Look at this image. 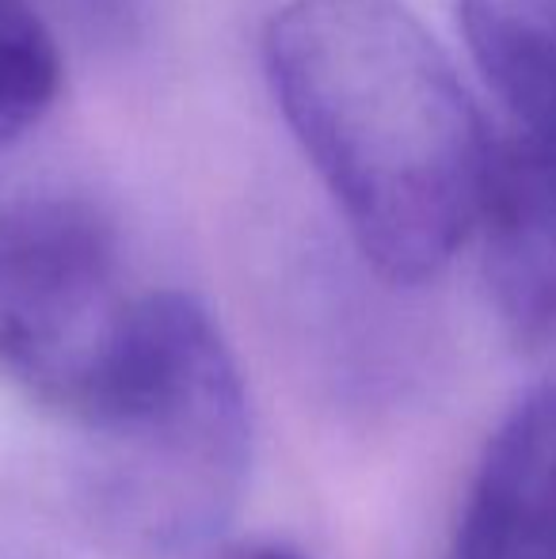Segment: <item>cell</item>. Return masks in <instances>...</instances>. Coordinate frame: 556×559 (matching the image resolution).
Masks as SVG:
<instances>
[{
  "instance_id": "7a4b0ae2",
  "label": "cell",
  "mask_w": 556,
  "mask_h": 559,
  "mask_svg": "<svg viewBox=\"0 0 556 559\" xmlns=\"http://www.w3.org/2000/svg\"><path fill=\"white\" fill-rule=\"evenodd\" d=\"M84 499L130 559H194L233 522L252 464L240 369L187 294H145L127 377L84 423Z\"/></svg>"
},
{
  "instance_id": "277c9868",
  "label": "cell",
  "mask_w": 556,
  "mask_h": 559,
  "mask_svg": "<svg viewBox=\"0 0 556 559\" xmlns=\"http://www.w3.org/2000/svg\"><path fill=\"white\" fill-rule=\"evenodd\" d=\"M473 233L507 332L527 346L556 335V138L519 130L492 145Z\"/></svg>"
},
{
  "instance_id": "5b68a950",
  "label": "cell",
  "mask_w": 556,
  "mask_h": 559,
  "mask_svg": "<svg viewBox=\"0 0 556 559\" xmlns=\"http://www.w3.org/2000/svg\"><path fill=\"white\" fill-rule=\"evenodd\" d=\"M450 559H556V384L530 392L492 435Z\"/></svg>"
},
{
  "instance_id": "8992f818",
  "label": "cell",
  "mask_w": 556,
  "mask_h": 559,
  "mask_svg": "<svg viewBox=\"0 0 556 559\" xmlns=\"http://www.w3.org/2000/svg\"><path fill=\"white\" fill-rule=\"evenodd\" d=\"M484 81L527 133L556 138V0H461Z\"/></svg>"
},
{
  "instance_id": "ba28073f",
  "label": "cell",
  "mask_w": 556,
  "mask_h": 559,
  "mask_svg": "<svg viewBox=\"0 0 556 559\" xmlns=\"http://www.w3.org/2000/svg\"><path fill=\"white\" fill-rule=\"evenodd\" d=\"M225 559H305V556L294 552V548H286V545H248V548L229 552Z\"/></svg>"
},
{
  "instance_id": "3957f363",
  "label": "cell",
  "mask_w": 556,
  "mask_h": 559,
  "mask_svg": "<svg viewBox=\"0 0 556 559\" xmlns=\"http://www.w3.org/2000/svg\"><path fill=\"white\" fill-rule=\"evenodd\" d=\"M141 301L99 210L31 194L0 210V373L46 412L92 423L127 377Z\"/></svg>"
},
{
  "instance_id": "6da1fadb",
  "label": "cell",
  "mask_w": 556,
  "mask_h": 559,
  "mask_svg": "<svg viewBox=\"0 0 556 559\" xmlns=\"http://www.w3.org/2000/svg\"><path fill=\"white\" fill-rule=\"evenodd\" d=\"M263 61L374 271L435 278L476 228L496 145L442 46L397 0H289Z\"/></svg>"
},
{
  "instance_id": "52a82bcc",
  "label": "cell",
  "mask_w": 556,
  "mask_h": 559,
  "mask_svg": "<svg viewBox=\"0 0 556 559\" xmlns=\"http://www.w3.org/2000/svg\"><path fill=\"white\" fill-rule=\"evenodd\" d=\"M61 92V53L31 0H0V145L43 122Z\"/></svg>"
}]
</instances>
